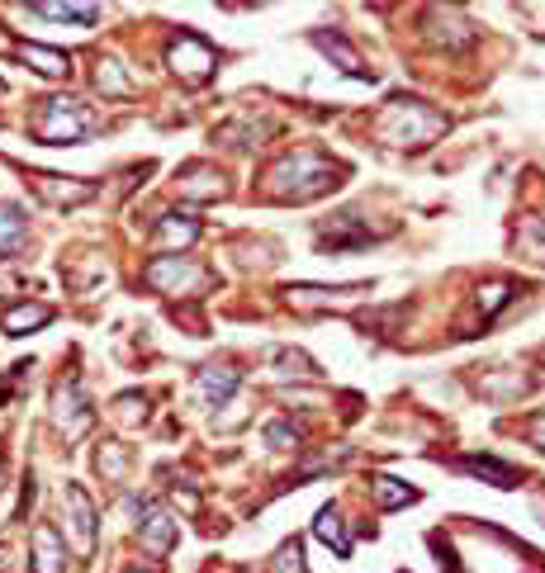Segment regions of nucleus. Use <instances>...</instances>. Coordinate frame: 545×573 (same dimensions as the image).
<instances>
[{"mask_svg":"<svg viewBox=\"0 0 545 573\" xmlns=\"http://www.w3.org/2000/svg\"><path fill=\"white\" fill-rule=\"evenodd\" d=\"M157 237H162V242H176V247H190V242L200 237V223H195L190 214H166L162 228H157Z\"/></svg>","mask_w":545,"mask_h":573,"instance_id":"nucleus-17","label":"nucleus"},{"mask_svg":"<svg viewBox=\"0 0 545 573\" xmlns=\"http://www.w3.org/2000/svg\"><path fill=\"white\" fill-rule=\"evenodd\" d=\"M19 57H29L43 76H67V67H72V57L57 53V48H43V43H19Z\"/></svg>","mask_w":545,"mask_h":573,"instance_id":"nucleus-16","label":"nucleus"},{"mask_svg":"<svg viewBox=\"0 0 545 573\" xmlns=\"http://www.w3.org/2000/svg\"><path fill=\"white\" fill-rule=\"evenodd\" d=\"M48 318H53V308H48V304H24V308H10V313L0 318V327H5L10 337H24V332L43 327Z\"/></svg>","mask_w":545,"mask_h":573,"instance_id":"nucleus-15","label":"nucleus"},{"mask_svg":"<svg viewBox=\"0 0 545 573\" xmlns=\"http://www.w3.org/2000/svg\"><path fill=\"white\" fill-rule=\"evenodd\" d=\"M19 242H24V218H19V209L0 204V256H15Z\"/></svg>","mask_w":545,"mask_h":573,"instance_id":"nucleus-18","label":"nucleus"},{"mask_svg":"<svg viewBox=\"0 0 545 573\" xmlns=\"http://www.w3.org/2000/svg\"><path fill=\"white\" fill-rule=\"evenodd\" d=\"M271 441H275V446H285V441L294 446V441H299V431L285 427V422H275V427H271Z\"/></svg>","mask_w":545,"mask_h":573,"instance_id":"nucleus-22","label":"nucleus"},{"mask_svg":"<svg viewBox=\"0 0 545 573\" xmlns=\"http://www.w3.org/2000/svg\"><path fill=\"white\" fill-rule=\"evenodd\" d=\"M34 190L48 204H62V209H72V204H86L95 195V185H67V176H34Z\"/></svg>","mask_w":545,"mask_h":573,"instance_id":"nucleus-10","label":"nucleus"},{"mask_svg":"<svg viewBox=\"0 0 545 573\" xmlns=\"http://www.w3.org/2000/svg\"><path fill=\"white\" fill-rule=\"evenodd\" d=\"M95 128H100V114L81 100H43L34 119V138L38 143H86Z\"/></svg>","mask_w":545,"mask_h":573,"instance_id":"nucleus-2","label":"nucleus"},{"mask_svg":"<svg viewBox=\"0 0 545 573\" xmlns=\"http://www.w3.org/2000/svg\"><path fill=\"white\" fill-rule=\"evenodd\" d=\"M237 370H228V365H218V370H204L200 375V398L204 403H214V408H223L228 403V394L237 389Z\"/></svg>","mask_w":545,"mask_h":573,"instance_id":"nucleus-14","label":"nucleus"},{"mask_svg":"<svg viewBox=\"0 0 545 573\" xmlns=\"http://www.w3.org/2000/svg\"><path fill=\"white\" fill-rule=\"evenodd\" d=\"M436 133H446V119L418 105V100H394L389 114H384V138L399 147H427Z\"/></svg>","mask_w":545,"mask_h":573,"instance_id":"nucleus-3","label":"nucleus"},{"mask_svg":"<svg viewBox=\"0 0 545 573\" xmlns=\"http://www.w3.org/2000/svg\"><path fill=\"white\" fill-rule=\"evenodd\" d=\"M342 176V166H332L318 152H294L271 171V199H290V204H304V199L327 195Z\"/></svg>","mask_w":545,"mask_h":573,"instance_id":"nucleus-1","label":"nucleus"},{"mask_svg":"<svg viewBox=\"0 0 545 573\" xmlns=\"http://www.w3.org/2000/svg\"><path fill=\"white\" fill-rule=\"evenodd\" d=\"M370 488H375V502H380V507H408V502H418L413 488H403L399 479H384V474Z\"/></svg>","mask_w":545,"mask_h":573,"instance_id":"nucleus-20","label":"nucleus"},{"mask_svg":"<svg viewBox=\"0 0 545 573\" xmlns=\"http://www.w3.org/2000/svg\"><path fill=\"white\" fill-rule=\"evenodd\" d=\"M67 512H72V536H76V550H91L95 545V507L86 498V488H67Z\"/></svg>","mask_w":545,"mask_h":573,"instance_id":"nucleus-8","label":"nucleus"},{"mask_svg":"<svg viewBox=\"0 0 545 573\" xmlns=\"http://www.w3.org/2000/svg\"><path fill=\"white\" fill-rule=\"evenodd\" d=\"M313 536L323 540V545H332V555H337V559L351 555V536L342 531V517H337V507H332V502L318 512V521H313Z\"/></svg>","mask_w":545,"mask_h":573,"instance_id":"nucleus-12","label":"nucleus"},{"mask_svg":"<svg viewBox=\"0 0 545 573\" xmlns=\"http://www.w3.org/2000/svg\"><path fill=\"white\" fill-rule=\"evenodd\" d=\"M275 573H304V550H299V540L280 545V555H275Z\"/></svg>","mask_w":545,"mask_h":573,"instance_id":"nucleus-21","label":"nucleus"},{"mask_svg":"<svg viewBox=\"0 0 545 573\" xmlns=\"http://www.w3.org/2000/svg\"><path fill=\"white\" fill-rule=\"evenodd\" d=\"M313 43H318V48H323V53L332 57V62H337L346 76H356V81H370V67H365L361 57H356V48H351V43H346L337 29H327V34L318 29V34H313Z\"/></svg>","mask_w":545,"mask_h":573,"instance_id":"nucleus-7","label":"nucleus"},{"mask_svg":"<svg viewBox=\"0 0 545 573\" xmlns=\"http://www.w3.org/2000/svg\"><path fill=\"white\" fill-rule=\"evenodd\" d=\"M57 427L67 431V436H81V431L91 427V403H86V398H81V379H67V384H62V389H57Z\"/></svg>","mask_w":545,"mask_h":573,"instance_id":"nucleus-6","label":"nucleus"},{"mask_svg":"<svg viewBox=\"0 0 545 573\" xmlns=\"http://www.w3.org/2000/svg\"><path fill=\"white\" fill-rule=\"evenodd\" d=\"M460 469L474 474V479H484V484H493V488H517V479H522L517 469L503 465V460H493V455H465Z\"/></svg>","mask_w":545,"mask_h":573,"instance_id":"nucleus-9","label":"nucleus"},{"mask_svg":"<svg viewBox=\"0 0 545 573\" xmlns=\"http://www.w3.org/2000/svg\"><path fill=\"white\" fill-rule=\"evenodd\" d=\"M147 285H152V289H166V294H176V289L204 285V270L190 266L185 256H157V261L147 266Z\"/></svg>","mask_w":545,"mask_h":573,"instance_id":"nucleus-5","label":"nucleus"},{"mask_svg":"<svg viewBox=\"0 0 545 573\" xmlns=\"http://www.w3.org/2000/svg\"><path fill=\"white\" fill-rule=\"evenodd\" d=\"M34 573H62V550H57V526H38L34 531Z\"/></svg>","mask_w":545,"mask_h":573,"instance_id":"nucleus-13","label":"nucleus"},{"mask_svg":"<svg viewBox=\"0 0 545 573\" xmlns=\"http://www.w3.org/2000/svg\"><path fill=\"white\" fill-rule=\"evenodd\" d=\"M138 540H143L152 555H166L171 540H176V521L166 517V512H157V507H147V521L138 526Z\"/></svg>","mask_w":545,"mask_h":573,"instance_id":"nucleus-11","label":"nucleus"},{"mask_svg":"<svg viewBox=\"0 0 545 573\" xmlns=\"http://www.w3.org/2000/svg\"><path fill=\"white\" fill-rule=\"evenodd\" d=\"M214 62H218L214 48L200 34H176V43H171V72H181L185 81H204L214 72Z\"/></svg>","mask_w":545,"mask_h":573,"instance_id":"nucleus-4","label":"nucleus"},{"mask_svg":"<svg viewBox=\"0 0 545 573\" xmlns=\"http://www.w3.org/2000/svg\"><path fill=\"white\" fill-rule=\"evenodd\" d=\"M34 15L67 19V24H95V19H100V10H95V5H34Z\"/></svg>","mask_w":545,"mask_h":573,"instance_id":"nucleus-19","label":"nucleus"}]
</instances>
